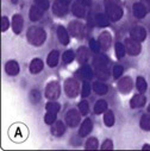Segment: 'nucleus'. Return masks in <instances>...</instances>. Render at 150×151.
I'll return each mask as SVG.
<instances>
[{
    "instance_id": "nucleus-34",
    "label": "nucleus",
    "mask_w": 150,
    "mask_h": 151,
    "mask_svg": "<svg viewBox=\"0 0 150 151\" xmlns=\"http://www.w3.org/2000/svg\"><path fill=\"white\" fill-rule=\"evenodd\" d=\"M45 109H47V112L56 113V114H57L58 111L61 109V106H60V104H57V102H55V101H50V102H48V104H47Z\"/></svg>"
},
{
    "instance_id": "nucleus-13",
    "label": "nucleus",
    "mask_w": 150,
    "mask_h": 151,
    "mask_svg": "<svg viewBox=\"0 0 150 151\" xmlns=\"http://www.w3.org/2000/svg\"><path fill=\"white\" fill-rule=\"evenodd\" d=\"M11 25H12L13 32H14L16 35H19V33L22 32L23 25H24V19H23V17H22L20 14H14V16L12 17V23H11Z\"/></svg>"
},
{
    "instance_id": "nucleus-52",
    "label": "nucleus",
    "mask_w": 150,
    "mask_h": 151,
    "mask_svg": "<svg viewBox=\"0 0 150 151\" xmlns=\"http://www.w3.org/2000/svg\"><path fill=\"white\" fill-rule=\"evenodd\" d=\"M148 113H149V114H150V105L148 106Z\"/></svg>"
},
{
    "instance_id": "nucleus-24",
    "label": "nucleus",
    "mask_w": 150,
    "mask_h": 151,
    "mask_svg": "<svg viewBox=\"0 0 150 151\" xmlns=\"http://www.w3.org/2000/svg\"><path fill=\"white\" fill-rule=\"evenodd\" d=\"M58 58H60L58 51H57V50H53V51L48 55V57H47V64H48L50 68H54V67L57 65Z\"/></svg>"
},
{
    "instance_id": "nucleus-49",
    "label": "nucleus",
    "mask_w": 150,
    "mask_h": 151,
    "mask_svg": "<svg viewBox=\"0 0 150 151\" xmlns=\"http://www.w3.org/2000/svg\"><path fill=\"white\" fill-rule=\"evenodd\" d=\"M61 1H62L63 4H66V5H69V4H70V1H71V0H61Z\"/></svg>"
},
{
    "instance_id": "nucleus-46",
    "label": "nucleus",
    "mask_w": 150,
    "mask_h": 151,
    "mask_svg": "<svg viewBox=\"0 0 150 151\" xmlns=\"http://www.w3.org/2000/svg\"><path fill=\"white\" fill-rule=\"evenodd\" d=\"M112 147H113V143H112L111 139H106V140L101 144V149H104V150H111Z\"/></svg>"
},
{
    "instance_id": "nucleus-12",
    "label": "nucleus",
    "mask_w": 150,
    "mask_h": 151,
    "mask_svg": "<svg viewBox=\"0 0 150 151\" xmlns=\"http://www.w3.org/2000/svg\"><path fill=\"white\" fill-rule=\"evenodd\" d=\"M68 12V7L66 4H63L61 0H55L53 4V13L57 17H63Z\"/></svg>"
},
{
    "instance_id": "nucleus-17",
    "label": "nucleus",
    "mask_w": 150,
    "mask_h": 151,
    "mask_svg": "<svg viewBox=\"0 0 150 151\" xmlns=\"http://www.w3.org/2000/svg\"><path fill=\"white\" fill-rule=\"evenodd\" d=\"M76 75H78L80 79L89 80V79H92V76H93V70H92V68H91L89 65L84 64V65L76 71Z\"/></svg>"
},
{
    "instance_id": "nucleus-41",
    "label": "nucleus",
    "mask_w": 150,
    "mask_h": 151,
    "mask_svg": "<svg viewBox=\"0 0 150 151\" xmlns=\"http://www.w3.org/2000/svg\"><path fill=\"white\" fill-rule=\"evenodd\" d=\"M35 5L38 6L44 12L49 9V1H48V0H35Z\"/></svg>"
},
{
    "instance_id": "nucleus-44",
    "label": "nucleus",
    "mask_w": 150,
    "mask_h": 151,
    "mask_svg": "<svg viewBox=\"0 0 150 151\" xmlns=\"http://www.w3.org/2000/svg\"><path fill=\"white\" fill-rule=\"evenodd\" d=\"M89 48H91V50H92L93 52H99V50H100L99 43H98L97 41H94V40H91V41H89Z\"/></svg>"
},
{
    "instance_id": "nucleus-11",
    "label": "nucleus",
    "mask_w": 150,
    "mask_h": 151,
    "mask_svg": "<svg viewBox=\"0 0 150 151\" xmlns=\"http://www.w3.org/2000/svg\"><path fill=\"white\" fill-rule=\"evenodd\" d=\"M130 36H131V38L138 42H143L146 38V31L143 26H133L130 30Z\"/></svg>"
},
{
    "instance_id": "nucleus-22",
    "label": "nucleus",
    "mask_w": 150,
    "mask_h": 151,
    "mask_svg": "<svg viewBox=\"0 0 150 151\" xmlns=\"http://www.w3.org/2000/svg\"><path fill=\"white\" fill-rule=\"evenodd\" d=\"M132 12H133V16H135L136 18H138V19H143V18L146 16V13H148V11L145 10V7H144L141 3L133 4V6H132Z\"/></svg>"
},
{
    "instance_id": "nucleus-28",
    "label": "nucleus",
    "mask_w": 150,
    "mask_h": 151,
    "mask_svg": "<svg viewBox=\"0 0 150 151\" xmlns=\"http://www.w3.org/2000/svg\"><path fill=\"white\" fill-rule=\"evenodd\" d=\"M108 63V58L105 55H97L93 58V64L95 68H100V67H106Z\"/></svg>"
},
{
    "instance_id": "nucleus-31",
    "label": "nucleus",
    "mask_w": 150,
    "mask_h": 151,
    "mask_svg": "<svg viewBox=\"0 0 150 151\" xmlns=\"http://www.w3.org/2000/svg\"><path fill=\"white\" fill-rule=\"evenodd\" d=\"M95 74L100 80H107L110 78V71L106 67H100V68H95Z\"/></svg>"
},
{
    "instance_id": "nucleus-39",
    "label": "nucleus",
    "mask_w": 150,
    "mask_h": 151,
    "mask_svg": "<svg viewBox=\"0 0 150 151\" xmlns=\"http://www.w3.org/2000/svg\"><path fill=\"white\" fill-rule=\"evenodd\" d=\"M79 111H80V113H81L82 116H87L88 114V112H89V105H88V102L86 100H84V101H81L79 104Z\"/></svg>"
},
{
    "instance_id": "nucleus-38",
    "label": "nucleus",
    "mask_w": 150,
    "mask_h": 151,
    "mask_svg": "<svg viewBox=\"0 0 150 151\" xmlns=\"http://www.w3.org/2000/svg\"><path fill=\"white\" fill-rule=\"evenodd\" d=\"M74 58H75V54H74V51H71V50H67V51L63 52V56H62V61H63V63L68 64V63L73 62Z\"/></svg>"
},
{
    "instance_id": "nucleus-37",
    "label": "nucleus",
    "mask_w": 150,
    "mask_h": 151,
    "mask_svg": "<svg viewBox=\"0 0 150 151\" xmlns=\"http://www.w3.org/2000/svg\"><path fill=\"white\" fill-rule=\"evenodd\" d=\"M125 52H126V49H125V45L122 44V43H116V56L118 58H123L125 56Z\"/></svg>"
},
{
    "instance_id": "nucleus-36",
    "label": "nucleus",
    "mask_w": 150,
    "mask_h": 151,
    "mask_svg": "<svg viewBox=\"0 0 150 151\" xmlns=\"http://www.w3.org/2000/svg\"><path fill=\"white\" fill-rule=\"evenodd\" d=\"M85 147H86V149H88V150H91V149H92V150L98 149V147H99V142H98V139H97V138H94V137L88 138V139H87V142H86Z\"/></svg>"
},
{
    "instance_id": "nucleus-21",
    "label": "nucleus",
    "mask_w": 150,
    "mask_h": 151,
    "mask_svg": "<svg viewBox=\"0 0 150 151\" xmlns=\"http://www.w3.org/2000/svg\"><path fill=\"white\" fill-rule=\"evenodd\" d=\"M43 13H44L43 10H41L38 6H36V5H32L31 9H30V12H29V17H30L31 22H37L43 17Z\"/></svg>"
},
{
    "instance_id": "nucleus-51",
    "label": "nucleus",
    "mask_w": 150,
    "mask_h": 151,
    "mask_svg": "<svg viewBox=\"0 0 150 151\" xmlns=\"http://www.w3.org/2000/svg\"><path fill=\"white\" fill-rule=\"evenodd\" d=\"M11 3H12V4H17L18 0H11Z\"/></svg>"
},
{
    "instance_id": "nucleus-50",
    "label": "nucleus",
    "mask_w": 150,
    "mask_h": 151,
    "mask_svg": "<svg viewBox=\"0 0 150 151\" xmlns=\"http://www.w3.org/2000/svg\"><path fill=\"white\" fill-rule=\"evenodd\" d=\"M143 150H145V149H150V145H148V144H145V145H143V147H142Z\"/></svg>"
},
{
    "instance_id": "nucleus-9",
    "label": "nucleus",
    "mask_w": 150,
    "mask_h": 151,
    "mask_svg": "<svg viewBox=\"0 0 150 151\" xmlns=\"http://www.w3.org/2000/svg\"><path fill=\"white\" fill-rule=\"evenodd\" d=\"M98 43H99L101 50H104V51L108 50L110 47H111V43H112V36H111V33L107 32V31L101 32V33L99 35Z\"/></svg>"
},
{
    "instance_id": "nucleus-16",
    "label": "nucleus",
    "mask_w": 150,
    "mask_h": 151,
    "mask_svg": "<svg viewBox=\"0 0 150 151\" xmlns=\"http://www.w3.org/2000/svg\"><path fill=\"white\" fill-rule=\"evenodd\" d=\"M92 129H93L92 120H91L89 118H86V119L82 122L81 126H80L79 136H80V137H86V136H88V134H89V132L92 131Z\"/></svg>"
},
{
    "instance_id": "nucleus-1",
    "label": "nucleus",
    "mask_w": 150,
    "mask_h": 151,
    "mask_svg": "<svg viewBox=\"0 0 150 151\" xmlns=\"http://www.w3.org/2000/svg\"><path fill=\"white\" fill-rule=\"evenodd\" d=\"M26 38L31 45L41 47L47 40V33H45L44 29H42L40 26H31L26 32Z\"/></svg>"
},
{
    "instance_id": "nucleus-20",
    "label": "nucleus",
    "mask_w": 150,
    "mask_h": 151,
    "mask_svg": "<svg viewBox=\"0 0 150 151\" xmlns=\"http://www.w3.org/2000/svg\"><path fill=\"white\" fill-rule=\"evenodd\" d=\"M57 38L61 44H63V45L69 44V33L62 25H60L57 27Z\"/></svg>"
},
{
    "instance_id": "nucleus-47",
    "label": "nucleus",
    "mask_w": 150,
    "mask_h": 151,
    "mask_svg": "<svg viewBox=\"0 0 150 151\" xmlns=\"http://www.w3.org/2000/svg\"><path fill=\"white\" fill-rule=\"evenodd\" d=\"M141 4L145 7L148 12H150V0H141Z\"/></svg>"
},
{
    "instance_id": "nucleus-35",
    "label": "nucleus",
    "mask_w": 150,
    "mask_h": 151,
    "mask_svg": "<svg viewBox=\"0 0 150 151\" xmlns=\"http://www.w3.org/2000/svg\"><path fill=\"white\" fill-rule=\"evenodd\" d=\"M30 101L32 102V104H38L40 101H41V98H42V95H41V93H40V91H37V89H32L31 92H30Z\"/></svg>"
},
{
    "instance_id": "nucleus-14",
    "label": "nucleus",
    "mask_w": 150,
    "mask_h": 151,
    "mask_svg": "<svg viewBox=\"0 0 150 151\" xmlns=\"http://www.w3.org/2000/svg\"><path fill=\"white\" fill-rule=\"evenodd\" d=\"M76 58H78V62L80 64H86L88 62V60L91 58V52L89 50L86 48V47H81L79 48L78 52H76Z\"/></svg>"
},
{
    "instance_id": "nucleus-10",
    "label": "nucleus",
    "mask_w": 150,
    "mask_h": 151,
    "mask_svg": "<svg viewBox=\"0 0 150 151\" xmlns=\"http://www.w3.org/2000/svg\"><path fill=\"white\" fill-rule=\"evenodd\" d=\"M117 86H118V91H119L120 93L128 94V93H130L131 89H132V80H131L130 76L122 78V79L118 81Z\"/></svg>"
},
{
    "instance_id": "nucleus-4",
    "label": "nucleus",
    "mask_w": 150,
    "mask_h": 151,
    "mask_svg": "<svg viewBox=\"0 0 150 151\" xmlns=\"http://www.w3.org/2000/svg\"><path fill=\"white\" fill-rule=\"evenodd\" d=\"M27 136V129L22 124H16L10 130V137L14 142H23Z\"/></svg>"
},
{
    "instance_id": "nucleus-42",
    "label": "nucleus",
    "mask_w": 150,
    "mask_h": 151,
    "mask_svg": "<svg viewBox=\"0 0 150 151\" xmlns=\"http://www.w3.org/2000/svg\"><path fill=\"white\" fill-rule=\"evenodd\" d=\"M91 89H92V87H91L89 82H88V81H85L84 85H82V89H81V95H82V98L88 96L89 93H91Z\"/></svg>"
},
{
    "instance_id": "nucleus-7",
    "label": "nucleus",
    "mask_w": 150,
    "mask_h": 151,
    "mask_svg": "<svg viewBox=\"0 0 150 151\" xmlns=\"http://www.w3.org/2000/svg\"><path fill=\"white\" fill-rule=\"evenodd\" d=\"M61 94V86L57 81H51L47 85L45 88V98L50 100H56Z\"/></svg>"
},
{
    "instance_id": "nucleus-33",
    "label": "nucleus",
    "mask_w": 150,
    "mask_h": 151,
    "mask_svg": "<svg viewBox=\"0 0 150 151\" xmlns=\"http://www.w3.org/2000/svg\"><path fill=\"white\" fill-rule=\"evenodd\" d=\"M136 87H137V89H138L139 93H144V92L148 89L146 81H145L142 76H138L137 80H136Z\"/></svg>"
},
{
    "instance_id": "nucleus-25",
    "label": "nucleus",
    "mask_w": 150,
    "mask_h": 151,
    "mask_svg": "<svg viewBox=\"0 0 150 151\" xmlns=\"http://www.w3.org/2000/svg\"><path fill=\"white\" fill-rule=\"evenodd\" d=\"M94 20H95V24L100 27H106L110 25V18L107 17V14H104V13H98Z\"/></svg>"
},
{
    "instance_id": "nucleus-3",
    "label": "nucleus",
    "mask_w": 150,
    "mask_h": 151,
    "mask_svg": "<svg viewBox=\"0 0 150 151\" xmlns=\"http://www.w3.org/2000/svg\"><path fill=\"white\" fill-rule=\"evenodd\" d=\"M64 92L67 94L68 98L70 99H74V98H76L79 95V92H80V85L79 82L70 78V79H67L66 82H64Z\"/></svg>"
},
{
    "instance_id": "nucleus-32",
    "label": "nucleus",
    "mask_w": 150,
    "mask_h": 151,
    "mask_svg": "<svg viewBox=\"0 0 150 151\" xmlns=\"http://www.w3.org/2000/svg\"><path fill=\"white\" fill-rule=\"evenodd\" d=\"M141 129L144 131H150V116L149 114H143L139 122Z\"/></svg>"
},
{
    "instance_id": "nucleus-40",
    "label": "nucleus",
    "mask_w": 150,
    "mask_h": 151,
    "mask_svg": "<svg viewBox=\"0 0 150 151\" xmlns=\"http://www.w3.org/2000/svg\"><path fill=\"white\" fill-rule=\"evenodd\" d=\"M44 122H45V124H48V125H53V124L56 122V113L47 112V114L44 116Z\"/></svg>"
},
{
    "instance_id": "nucleus-15",
    "label": "nucleus",
    "mask_w": 150,
    "mask_h": 151,
    "mask_svg": "<svg viewBox=\"0 0 150 151\" xmlns=\"http://www.w3.org/2000/svg\"><path fill=\"white\" fill-rule=\"evenodd\" d=\"M145 102H146V98L143 94H136L130 100V107L131 108H141L145 105Z\"/></svg>"
},
{
    "instance_id": "nucleus-43",
    "label": "nucleus",
    "mask_w": 150,
    "mask_h": 151,
    "mask_svg": "<svg viewBox=\"0 0 150 151\" xmlns=\"http://www.w3.org/2000/svg\"><path fill=\"white\" fill-rule=\"evenodd\" d=\"M123 71H124V68H123L122 65H119V64L115 65V67H113V78H115V79H119V78L122 76Z\"/></svg>"
},
{
    "instance_id": "nucleus-8",
    "label": "nucleus",
    "mask_w": 150,
    "mask_h": 151,
    "mask_svg": "<svg viewBox=\"0 0 150 151\" xmlns=\"http://www.w3.org/2000/svg\"><path fill=\"white\" fill-rule=\"evenodd\" d=\"M124 45H125V49H126V52L129 55H132V56H136L141 52L142 50V47H141V42L133 40V38H126L125 42H124Z\"/></svg>"
},
{
    "instance_id": "nucleus-27",
    "label": "nucleus",
    "mask_w": 150,
    "mask_h": 151,
    "mask_svg": "<svg viewBox=\"0 0 150 151\" xmlns=\"http://www.w3.org/2000/svg\"><path fill=\"white\" fill-rule=\"evenodd\" d=\"M71 12H73L74 16L82 18V17H85V6L82 4H80L79 1H76V3H74L73 6H71Z\"/></svg>"
},
{
    "instance_id": "nucleus-19",
    "label": "nucleus",
    "mask_w": 150,
    "mask_h": 151,
    "mask_svg": "<svg viewBox=\"0 0 150 151\" xmlns=\"http://www.w3.org/2000/svg\"><path fill=\"white\" fill-rule=\"evenodd\" d=\"M43 67H44V64H43V61L41 58H33L30 63L29 69H30L31 74H38L43 70Z\"/></svg>"
},
{
    "instance_id": "nucleus-45",
    "label": "nucleus",
    "mask_w": 150,
    "mask_h": 151,
    "mask_svg": "<svg viewBox=\"0 0 150 151\" xmlns=\"http://www.w3.org/2000/svg\"><path fill=\"white\" fill-rule=\"evenodd\" d=\"M9 26H10V22H9V19H7V17H3L1 18V31L3 32H5L7 29H9Z\"/></svg>"
},
{
    "instance_id": "nucleus-2",
    "label": "nucleus",
    "mask_w": 150,
    "mask_h": 151,
    "mask_svg": "<svg viewBox=\"0 0 150 151\" xmlns=\"http://www.w3.org/2000/svg\"><path fill=\"white\" fill-rule=\"evenodd\" d=\"M105 10L111 22H118L123 17L120 0H105Z\"/></svg>"
},
{
    "instance_id": "nucleus-6",
    "label": "nucleus",
    "mask_w": 150,
    "mask_h": 151,
    "mask_svg": "<svg viewBox=\"0 0 150 151\" xmlns=\"http://www.w3.org/2000/svg\"><path fill=\"white\" fill-rule=\"evenodd\" d=\"M81 120V113L78 109H69L66 114V123L69 127H76Z\"/></svg>"
},
{
    "instance_id": "nucleus-18",
    "label": "nucleus",
    "mask_w": 150,
    "mask_h": 151,
    "mask_svg": "<svg viewBox=\"0 0 150 151\" xmlns=\"http://www.w3.org/2000/svg\"><path fill=\"white\" fill-rule=\"evenodd\" d=\"M5 71L10 76H16L19 73V64L16 61H9L5 64Z\"/></svg>"
},
{
    "instance_id": "nucleus-23",
    "label": "nucleus",
    "mask_w": 150,
    "mask_h": 151,
    "mask_svg": "<svg viewBox=\"0 0 150 151\" xmlns=\"http://www.w3.org/2000/svg\"><path fill=\"white\" fill-rule=\"evenodd\" d=\"M66 132V126L63 124V122H55L51 126V133L55 136V137H61L63 136V133Z\"/></svg>"
},
{
    "instance_id": "nucleus-30",
    "label": "nucleus",
    "mask_w": 150,
    "mask_h": 151,
    "mask_svg": "<svg viewBox=\"0 0 150 151\" xmlns=\"http://www.w3.org/2000/svg\"><path fill=\"white\" fill-rule=\"evenodd\" d=\"M107 111V102L105 100H98L94 105V113L95 114H101Z\"/></svg>"
},
{
    "instance_id": "nucleus-48",
    "label": "nucleus",
    "mask_w": 150,
    "mask_h": 151,
    "mask_svg": "<svg viewBox=\"0 0 150 151\" xmlns=\"http://www.w3.org/2000/svg\"><path fill=\"white\" fill-rule=\"evenodd\" d=\"M80 4H82L84 6H89L91 5V0H78Z\"/></svg>"
},
{
    "instance_id": "nucleus-26",
    "label": "nucleus",
    "mask_w": 150,
    "mask_h": 151,
    "mask_svg": "<svg viewBox=\"0 0 150 151\" xmlns=\"http://www.w3.org/2000/svg\"><path fill=\"white\" fill-rule=\"evenodd\" d=\"M93 91L98 94V95H105L107 92H108V87L101 82V81H95L93 83Z\"/></svg>"
},
{
    "instance_id": "nucleus-5",
    "label": "nucleus",
    "mask_w": 150,
    "mask_h": 151,
    "mask_svg": "<svg viewBox=\"0 0 150 151\" xmlns=\"http://www.w3.org/2000/svg\"><path fill=\"white\" fill-rule=\"evenodd\" d=\"M68 31L69 33L75 37V38H82L85 36V26L81 22H78V20H74V22H70L69 25H68Z\"/></svg>"
},
{
    "instance_id": "nucleus-29",
    "label": "nucleus",
    "mask_w": 150,
    "mask_h": 151,
    "mask_svg": "<svg viewBox=\"0 0 150 151\" xmlns=\"http://www.w3.org/2000/svg\"><path fill=\"white\" fill-rule=\"evenodd\" d=\"M115 114H113V112L112 111H106L105 112V114H104V123L107 127H112L115 125Z\"/></svg>"
}]
</instances>
